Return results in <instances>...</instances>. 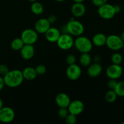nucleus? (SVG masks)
Segmentation results:
<instances>
[{"label":"nucleus","mask_w":124,"mask_h":124,"mask_svg":"<svg viewBox=\"0 0 124 124\" xmlns=\"http://www.w3.org/2000/svg\"><path fill=\"white\" fill-rule=\"evenodd\" d=\"M21 38L24 44L33 45L37 41L38 35L35 30L27 29L24 30L21 35Z\"/></svg>","instance_id":"nucleus-7"},{"label":"nucleus","mask_w":124,"mask_h":124,"mask_svg":"<svg viewBox=\"0 0 124 124\" xmlns=\"http://www.w3.org/2000/svg\"><path fill=\"white\" fill-rule=\"evenodd\" d=\"M71 13L75 17H81L85 14V7L82 2H75L71 8Z\"/></svg>","instance_id":"nucleus-17"},{"label":"nucleus","mask_w":124,"mask_h":124,"mask_svg":"<svg viewBox=\"0 0 124 124\" xmlns=\"http://www.w3.org/2000/svg\"><path fill=\"white\" fill-rule=\"evenodd\" d=\"M117 97L118 96L114 90H110L105 93V99L107 102L113 103L116 101Z\"/></svg>","instance_id":"nucleus-23"},{"label":"nucleus","mask_w":124,"mask_h":124,"mask_svg":"<svg viewBox=\"0 0 124 124\" xmlns=\"http://www.w3.org/2000/svg\"><path fill=\"white\" fill-rule=\"evenodd\" d=\"M76 61V57H75V55H73V54H69L66 58V62L67 63V64L69 65L75 64Z\"/></svg>","instance_id":"nucleus-29"},{"label":"nucleus","mask_w":124,"mask_h":124,"mask_svg":"<svg viewBox=\"0 0 124 124\" xmlns=\"http://www.w3.org/2000/svg\"><path fill=\"white\" fill-rule=\"evenodd\" d=\"M108 0H92V2L93 4L96 7H99L102 5L107 2Z\"/></svg>","instance_id":"nucleus-32"},{"label":"nucleus","mask_w":124,"mask_h":124,"mask_svg":"<svg viewBox=\"0 0 124 124\" xmlns=\"http://www.w3.org/2000/svg\"><path fill=\"white\" fill-rule=\"evenodd\" d=\"M61 35V33L59 29L56 27H51L45 33L46 39L50 42H56Z\"/></svg>","instance_id":"nucleus-14"},{"label":"nucleus","mask_w":124,"mask_h":124,"mask_svg":"<svg viewBox=\"0 0 124 124\" xmlns=\"http://www.w3.org/2000/svg\"><path fill=\"white\" fill-rule=\"evenodd\" d=\"M121 124H124V122H122V123H121Z\"/></svg>","instance_id":"nucleus-42"},{"label":"nucleus","mask_w":124,"mask_h":124,"mask_svg":"<svg viewBox=\"0 0 124 124\" xmlns=\"http://www.w3.org/2000/svg\"><path fill=\"white\" fill-rule=\"evenodd\" d=\"M15 111L12 108L3 107L0 110V121L3 123H10L14 120Z\"/></svg>","instance_id":"nucleus-9"},{"label":"nucleus","mask_w":124,"mask_h":124,"mask_svg":"<svg viewBox=\"0 0 124 124\" xmlns=\"http://www.w3.org/2000/svg\"><path fill=\"white\" fill-rule=\"evenodd\" d=\"M117 83V79H110L107 82V87L110 90H114Z\"/></svg>","instance_id":"nucleus-30"},{"label":"nucleus","mask_w":124,"mask_h":124,"mask_svg":"<svg viewBox=\"0 0 124 124\" xmlns=\"http://www.w3.org/2000/svg\"><path fill=\"white\" fill-rule=\"evenodd\" d=\"M82 70L80 66L76 64L69 65L66 70V75L68 78L71 81H76L81 76Z\"/></svg>","instance_id":"nucleus-10"},{"label":"nucleus","mask_w":124,"mask_h":124,"mask_svg":"<svg viewBox=\"0 0 124 124\" xmlns=\"http://www.w3.org/2000/svg\"><path fill=\"white\" fill-rule=\"evenodd\" d=\"M74 46L81 53H89L93 48L92 41L87 37L82 35L77 36L76 39L74 40Z\"/></svg>","instance_id":"nucleus-2"},{"label":"nucleus","mask_w":124,"mask_h":124,"mask_svg":"<svg viewBox=\"0 0 124 124\" xmlns=\"http://www.w3.org/2000/svg\"><path fill=\"white\" fill-rule=\"evenodd\" d=\"M48 19V21H49V23H50V24H54L57 20V17L56 16L54 15H50L48 18H47Z\"/></svg>","instance_id":"nucleus-33"},{"label":"nucleus","mask_w":124,"mask_h":124,"mask_svg":"<svg viewBox=\"0 0 124 124\" xmlns=\"http://www.w3.org/2000/svg\"><path fill=\"white\" fill-rule=\"evenodd\" d=\"M70 114L78 116L82 113L84 109V105L83 102L80 100H75L70 102L67 107Z\"/></svg>","instance_id":"nucleus-11"},{"label":"nucleus","mask_w":124,"mask_h":124,"mask_svg":"<svg viewBox=\"0 0 124 124\" xmlns=\"http://www.w3.org/2000/svg\"><path fill=\"white\" fill-rule=\"evenodd\" d=\"M75 2H83L85 0H73Z\"/></svg>","instance_id":"nucleus-38"},{"label":"nucleus","mask_w":124,"mask_h":124,"mask_svg":"<svg viewBox=\"0 0 124 124\" xmlns=\"http://www.w3.org/2000/svg\"><path fill=\"white\" fill-rule=\"evenodd\" d=\"M55 101L59 108H67L71 100L69 95L64 93H60L56 96Z\"/></svg>","instance_id":"nucleus-16"},{"label":"nucleus","mask_w":124,"mask_h":124,"mask_svg":"<svg viewBox=\"0 0 124 124\" xmlns=\"http://www.w3.org/2000/svg\"><path fill=\"white\" fill-rule=\"evenodd\" d=\"M28 1H30V2H35V1H37V0H28Z\"/></svg>","instance_id":"nucleus-40"},{"label":"nucleus","mask_w":124,"mask_h":124,"mask_svg":"<svg viewBox=\"0 0 124 124\" xmlns=\"http://www.w3.org/2000/svg\"><path fill=\"white\" fill-rule=\"evenodd\" d=\"M20 54L22 58L25 60L31 59L35 54L34 47L31 44H24L20 50Z\"/></svg>","instance_id":"nucleus-13"},{"label":"nucleus","mask_w":124,"mask_h":124,"mask_svg":"<svg viewBox=\"0 0 124 124\" xmlns=\"http://www.w3.org/2000/svg\"><path fill=\"white\" fill-rule=\"evenodd\" d=\"M69 114V112L67 108H60L58 111V115H59V117L61 119H65V117L68 116Z\"/></svg>","instance_id":"nucleus-28"},{"label":"nucleus","mask_w":124,"mask_h":124,"mask_svg":"<svg viewBox=\"0 0 124 124\" xmlns=\"http://www.w3.org/2000/svg\"><path fill=\"white\" fill-rule=\"evenodd\" d=\"M50 23L47 18H41L35 23V30L38 33L45 34V33L50 27Z\"/></svg>","instance_id":"nucleus-12"},{"label":"nucleus","mask_w":124,"mask_h":124,"mask_svg":"<svg viewBox=\"0 0 124 124\" xmlns=\"http://www.w3.org/2000/svg\"><path fill=\"white\" fill-rule=\"evenodd\" d=\"M123 9H124V7H123Z\"/></svg>","instance_id":"nucleus-43"},{"label":"nucleus","mask_w":124,"mask_h":124,"mask_svg":"<svg viewBox=\"0 0 124 124\" xmlns=\"http://www.w3.org/2000/svg\"><path fill=\"white\" fill-rule=\"evenodd\" d=\"M119 36H120V38H121V39H122V41L124 42V31H123L122 33H121Z\"/></svg>","instance_id":"nucleus-36"},{"label":"nucleus","mask_w":124,"mask_h":124,"mask_svg":"<svg viewBox=\"0 0 124 124\" xmlns=\"http://www.w3.org/2000/svg\"><path fill=\"white\" fill-rule=\"evenodd\" d=\"M56 1H58V2H63V1H65V0H55Z\"/></svg>","instance_id":"nucleus-39"},{"label":"nucleus","mask_w":124,"mask_h":124,"mask_svg":"<svg viewBox=\"0 0 124 124\" xmlns=\"http://www.w3.org/2000/svg\"><path fill=\"white\" fill-rule=\"evenodd\" d=\"M102 71V67L99 62L91 64L88 66L87 74L91 78H96L101 74Z\"/></svg>","instance_id":"nucleus-15"},{"label":"nucleus","mask_w":124,"mask_h":124,"mask_svg":"<svg viewBox=\"0 0 124 124\" xmlns=\"http://www.w3.org/2000/svg\"><path fill=\"white\" fill-rule=\"evenodd\" d=\"M22 73H23V78L24 79H26L27 81H33L38 76L35 69L31 67H25L22 71Z\"/></svg>","instance_id":"nucleus-19"},{"label":"nucleus","mask_w":124,"mask_h":124,"mask_svg":"<svg viewBox=\"0 0 124 124\" xmlns=\"http://www.w3.org/2000/svg\"><path fill=\"white\" fill-rule=\"evenodd\" d=\"M98 13L102 18L104 19H111L116 14L114 6L105 3L98 7Z\"/></svg>","instance_id":"nucleus-4"},{"label":"nucleus","mask_w":124,"mask_h":124,"mask_svg":"<svg viewBox=\"0 0 124 124\" xmlns=\"http://www.w3.org/2000/svg\"><path fill=\"white\" fill-rule=\"evenodd\" d=\"M24 43L21 39V38H15L11 42L10 47L13 50L18 51L20 50L22 47L24 46Z\"/></svg>","instance_id":"nucleus-22"},{"label":"nucleus","mask_w":124,"mask_h":124,"mask_svg":"<svg viewBox=\"0 0 124 124\" xmlns=\"http://www.w3.org/2000/svg\"><path fill=\"white\" fill-rule=\"evenodd\" d=\"M65 122L68 124H75L77 122V118L76 116L69 113L68 116L65 119Z\"/></svg>","instance_id":"nucleus-27"},{"label":"nucleus","mask_w":124,"mask_h":124,"mask_svg":"<svg viewBox=\"0 0 124 124\" xmlns=\"http://www.w3.org/2000/svg\"><path fill=\"white\" fill-rule=\"evenodd\" d=\"M35 69L38 75H43L47 71V68L44 65H42V64L38 65Z\"/></svg>","instance_id":"nucleus-26"},{"label":"nucleus","mask_w":124,"mask_h":124,"mask_svg":"<svg viewBox=\"0 0 124 124\" xmlns=\"http://www.w3.org/2000/svg\"><path fill=\"white\" fill-rule=\"evenodd\" d=\"M67 33L71 36H79L83 34L84 31V27L83 24L79 21L71 18L70 20L65 25Z\"/></svg>","instance_id":"nucleus-3"},{"label":"nucleus","mask_w":124,"mask_h":124,"mask_svg":"<svg viewBox=\"0 0 124 124\" xmlns=\"http://www.w3.org/2000/svg\"><path fill=\"white\" fill-rule=\"evenodd\" d=\"M123 74L122 67L119 64H113L109 65L106 70V75L109 79H118Z\"/></svg>","instance_id":"nucleus-8"},{"label":"nucleus","mask_w":124,"mask_h":124,"mask_svg":"<svg viewBox=\"0 0 124 124\" xmlns=\"http://www.w3.org/2000/svg\"><path fill=\"white\" fill-rule=\"evenodd\" d=\"M5 85L10 88L18 87L24 81L23 73L19 70H9L5 76H3Z\"/></svg>","instance_id":"nucleus-1"},{"label":"nucleus","mask_w":124,"mask_h":124,"mask_svg":"<svg viewBox=\"0 0 124 124\" xmlns=\"http://www.w3.org/2000/svg\"><path fill=\"white\" fill-rule=\"evenodd\" d=\"M56 42L59 48L63 50L70 49L74 46L73 38L69 33L61 34Z\"/></svg>","instance_id":"nucleus-6"},{"label":"nucleus","mask_w":124,"mask_h":124,"mask_svg":"<svg viewBox=\"0 0 124 124\" xmlns=\"http://www.w3.org/2000/svg\"><path fill=\"white\" fill-rule=\"evenodd\" d=\"M107 36L102 33H98L94 35L92 38V43L96 47H102L106 44Z\"/></svg>","instance_id":"nucleus-18"},{"label":"nucleus","mask_w":124,"mask_h":124,"mask_svg":"<svg viewBox=\"0 0 124 124\" xmlns=\"http://www.w3.org/2000/svg\"><path fill=\"white\" fill-rule=\"evenodd\" d=\"M114 90L117 94V96L124 97V81L117 82Z\"/></svg>","instance_id":"nucleus-24"},{"label":"nucleus","mask_w":124,"mask_h":124,"mask_svg":"<svg viewBox=\"0 0 124 124\" xmlns=\"http://www.w3.org/2000/svg\"><path fill=\"white\" fill-rule=\"evenodd\" d=\"M30 10L33 14L36 15H40L44 12V6L41 2L38 1L33 2L30 7Z\"/></svg>","instance_id":"nucleus-20"},{"label":"nucleus","mask_w":124,"mask_h":124,"mask_svg":"<svg viewBox=\"0 0 124 124\" xmlns=\"http://www.w3.org/2000/svg\"><path fill=\"white\" fill-rule=\"evenodd\" d=\"M2 107H3V101H2V99L0 98V110H1Z\"/></svg>","instance_id":"nucleus-37"},{"label":"nucleus","mask_w":124,"mask_h":124,"mask_svg":"<svg viewBox=\"0 0 124 124\" xmlns=\"http://www.w3.org/2000/svg\"><path fill=\"white\" fill-rule=\"evenodd\" d=\"M111 60L113 64L121 65V63L122 62V61H123V57H122V54H120L119 53L116 52L111 55Z\"/></svg>","instance_id":"nucleus-25"},{"label":"nucleus","mask_w":124,"mask_h":124,"mask_svg":"<svg viewBox=\"0 0 124 124\" xmlns=\"http://www.w3.org/2000/svg\"><path fill=\"white\" fill-rule=\"evenodd\" d=\"M79 63L84 67L89 66L92 64V58L89 54V53H81L79 57Z\"/></svg>","instance_id":"nucleus-21"},{"label":"nucleus","mask_w":124,"mask_h":124,"mask_svg":"<svg viewBox=\"0 0 124 124\" xmlns=\"http://www.w3.org/2000/svg\"><path fill=\"white\" fill-rule=\"evenodd\" d=\"M122 48H124V45H123V47H122Z\"/></svg>","instance_id":"nucleus-41"},{"label":"nucleus","mask_w":124,"mask_h":124,"mask_svg":"<svg viewBox=\"0 0 124 124\" xmlns=\"http://www.w3.org/2000/svg\"><path fill=\"white\" fill-rule=\"evenodd\" d=\"M5 85H5L4 81L3 76H0V91H1L3 89Z\"/></svg>","instance_id":"nucleus-34"},{"label":"nucleus","mask_w":124,"mask_h":124,"mask_svg":"<svg viewBox=\"0 0 124 124\" xmlns=\"http://www.w3.org/2000/svg\"><path fill=\"white\" fill-rule=\"evenodd\" d=\"M114 8H115V12H116V13H119L121 11V10H122V8H121V6H120L119 5L117 4L115 5V6H114Z\"/></svg>","instance_id":"nucleus-35"},{"label":"nucleus","mask_w":124,"mask_h":124,"mask_svg":"<svg viewBox=\"0 0 124 124\" xmlns=\"http://www.w3.org/2000/svg\"><path fill=\"white\" fill-rule=\"evenodd\" d=\"M9 71L8 67L5 64H0V76H4Z\"/></svg>","instance_id":"nucleus-31"},{"label":"nucleus","mask_w":124,"mask_h":124,"mask_svg":"<svg viewBox=\"0 0 124 124\" xmlns=\"http://www.w3.org/2000/svg\"><path fill=\"white\" fill-rule=\"evenodd\" d=\"M105 45L111 50L117 51L122 48L124 41L118 35H111L107 36Z\"/></svg>","instance_id":"nucleus-5"}]
</instances>
